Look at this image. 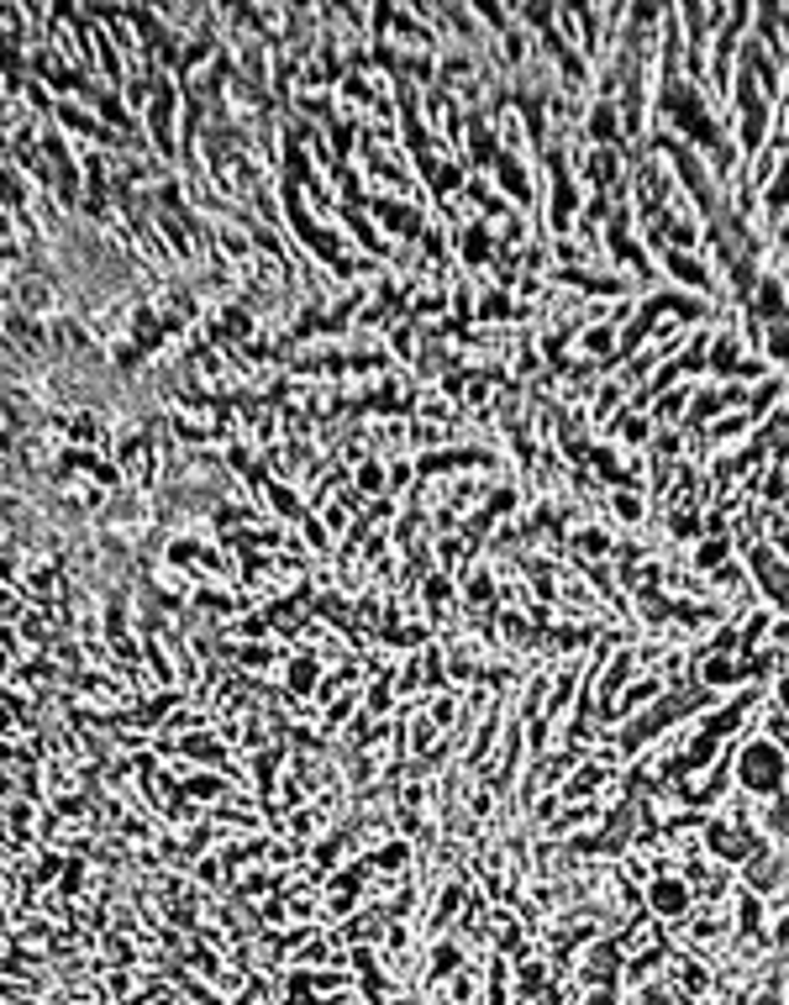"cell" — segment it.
Here are the masks:
<instances>
[{"mask_svg":"<svg viewBox=\"0 0 789 1005\" xmlns=\"http://www.w3.org/2000/svg\"><path fill=\"white\" fill-rule=\"evenodd\" d=\"M290 669H295V674H290V690H301V695H306L310 685H316V659H295Z\"/></svg>","mask_w":789,"mask_h":1005,"instance_id":"1","label":"cell"}]
</instances>
